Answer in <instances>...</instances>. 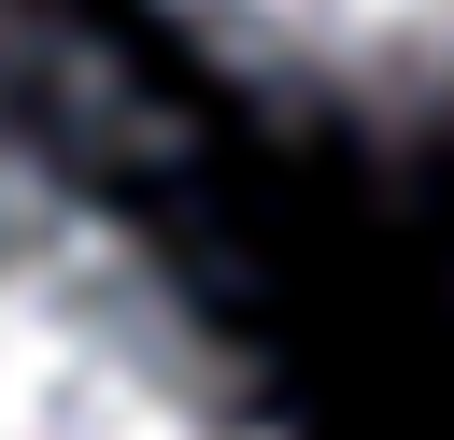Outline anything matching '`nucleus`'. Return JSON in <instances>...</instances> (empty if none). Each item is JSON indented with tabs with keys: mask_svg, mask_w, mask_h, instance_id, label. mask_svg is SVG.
I'll return each mask as SVG.
<instances>
[{
	"mask_svg": "<svg viewBox=\"0 0 454 440\" xmlns=\"http://www.w3.org/2000/svg\"><path fill=\"white\" fill-rule=\"evenodd\" d=\"M0 440H284L227 298L0 57Z\"/></svg>",
	"mask_w": 454,
	"mask_h": 440,
	"instance_id": "1",
	"label": "nucleus"
},
{
	"mask_svg": "<svg viewBox=\"0 0 454 440\" xmlns=\"http://www.w3.org/2000/svg\"><path fill=\"white\" fill-rule=\"evenodd\" d=\"M199 85L312 142H440L454 128V0H128Z\"/></svg>",
	"mask_w": 454,
	"mask_h": 440,
	"instance_id": "2",
	"label": "nucleus"
}]
</instances>
